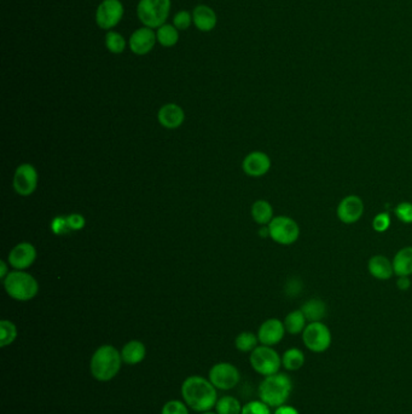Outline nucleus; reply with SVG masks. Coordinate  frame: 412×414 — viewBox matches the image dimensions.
<instances>
[{
    "mask_svg": "<svg viewBox=\"0 0 412 414\" xmlns=\"http://www.w3.org/2000/svg\"><path fill=\"white\" fill-rule=\"evenodd\" d=\"M157 44L156 31L149 27H140L131 34L129 39V47L137 56H145L154 50Z\"/></svg>",
    "mask_w": 412,
    "mask_h": 414,
    "instance_id": "nucleus-13",
    "label": "nucleus"
},
{
    "mask_svg": "<svg viewBox=\"0 0 412 414\" xmlns=\"http://www.w3.org/2000/svg\"><path fill=\"white\" fill-rule=\"evenodd\" d=\"M161 414H189L188 404L179 400H170L164 404Z\"/></svg>",
    "mask_w": 412,
    "mask_h": 414,
    "instance_id": "nucleus-35",
    "label": "nucleus"
},
{
    "mask_svg": "<svg viewBox=\"0 0 412 414\" xmlns=\"http://www.w3.org/2000/svg\"><path fill=\"white\" fill-rule=\"evenodd\" d=\"M202 414H217L214 413V412H211V411H208V412H203Z\"/></svg>",
    "mask_w": 412,
    "mask_h": 414,
    "instance_id": "nucleus-42",
    "label": "nucleus"
},
{
    "mask_svg": "<svg viewBox=\"0 0 412 414\" xmlns=\"http://www.w3.org/2000/svg\"><path fill=\"white\" fill-rule=\"evenodd\" d=\"M273 414H300V412L298 409H295V407H293V406L283 404V406L277 407Z\"/></svg>",
    "mask_w": 412,
    "mask_h": 414,
    "instance_id": "nucleus-39",
    "label": "nucleus"
},
{
    "mask_svg": "<svg viewBox=\"0 0 412 414\" xmlns=\"http://www.w3.org/2000/svg\"><path fill=\"white\" fill-rule=\"evenodd\" d=\"M123 363L121 352L114 345L104 344L93 352L90 361V371L93 378L105 383L113 380L119 374Z\"/></svg>",
    "mask_w": 412,
    "mask_h": 414,
    "instance_id": "nucleus-2",
    "label": "nucleus"
},
{
    "mask_svg": "<svg viewBox=\"0 0 412 414\" xmlns=\"http://www.w3.org/2000/svg\"><path fill=\"white\" fill-rule=\"evenodd\" d=\"M157 119L165 129L175 130L181 127L184 123L185 113L181 106L175 103H167L161 107L157 113Z\"/></svg>",
    "mask_w": 412,
    "mask_h": 414,
    "instance_id": "nucleus-17",
    "label": "nucleus"
},
{
    "mask_svg": "<svg viewBox=\"0 0 412 414\" xmlns=\"http://www.w3.org/2000/svg\"><path fill=\"white\" fill-rule=\"evenodd\" d=\"M258 334H254L252 332H242L240 333L235 339V347L238 352H252L255 348L258 347Z\"/></svg>",
    "mask_w": 412,
    "mask_h": 414,
    "instance_id": "nucleus-29",
    "label": "nucleus"
},
{
    "mask_svg": "<svg viewBox=\"0 0 412 414\" xmlns=\"http://www.w3.org/2000/svg\"><path fill=\"white\" fill-rule=\"evenodd\" d=\"M396 276H411L412 275V246H407L399 249L391 260Z\"/></svg>",
    "mask_w": 412,
    "mask_h": 414,
    "instance_id": "nucleus-21",
    "label": "nucleus"
},
{
    "mask_svg": "<svg viewBox=\"0 0 412 414\" xmlns=\"http://www.w3.org/2000/svg\"><path fill=\"white\" fill-rule=\"evenodd\" d=\"M391 218L388 212L377 213L372 219V229L376 233H386L391 228Z\"/></svg>",
    "mask_w": 412,
    "mask_h": 414,
    "instance_id": "nucleus-34",
    "label": "nucleus"
},
{
    "mask_svg": "<svg viewBox=\"0 0 412 414\" xmlns=\"http://www.w3.org/2000/svg\"><path fill=\"white\" fill-rule=\"evenodd\" d=\"M172 23L179 32L188 31L190 28L191 25H194V22H192V12L188 10L178 11L173 16Z\"/></svg>",
    "mask_w": 412,
    "mask_h": 414,
    "instance_id": "nucleus-31",
    "label": "nucleus"
},
{
    "mask_svg": "<svg viewBox=\"0 0 412 414\" xmlns=\"http://www.w3.org/2000/svg\"><path fill=\"white\" fill-rule=\"evenodd\" d=\"M259 235L261 238H270V232H268V226H263L261 228L259 229Z\"/></svg>",
    "mask_w": 412,
    "mask_h": 414,
    "instance_id": "nucleus-41",
    "label": "nucleus"
},
{
    "mask_svg": "<svg viewBox=\"0 0 412 414\" xmlns=\"http://www.w3.org/2000/svg\"><path fill=\"white\" fill-rule=\"evenodd\" d=\"M285 332L283 321L276 317L268 319L259 327V342L261 343V345L274 347L283 341Z\"/></svg>",
    "mask_w": 412,
    "mask_h": 414,
    "instance_id": "nucleus-14",
    "label": "nucleus"
},
{
    "mask_svg": "<svg viewBox=\"0 0 412 414\" xmlns=\"http://www.w3.org/2000/svg\"><path fill=\"white\" fill-rule=\"evenodd\" d=\"M104 38H105L104 44H105V47L110 53L120 55L126 50L127 42H126L125 36L119 32L114 31V29L113 31H108Z\"/></svg>",
    "mask_w": 412,
    "mask_h": 414,
    "instance_id": "nucleus-27",
    "label": "nucleus"
},
{
    "mask_svg": "<svg viewBox=\"0 0 412 414\" xmlns=\"http://www.w3.org/2000/svg\"><path fill=\"white\" fill-rule=\"evenodd\" d=\"M283 322L285 331L292 336L302 334V332L305 331V328L309 324L301 309L290 311L288 315L285 316Z\"/></svg>",
    "mask_w": 412,
    "mask_h": 414,
    "instance_id": "nucleus-23",
    "label": "nucleus"
},
{
    "mask_svg": "<svg viewBox=\"0 0 412 414\" xmlns=\"http://www.w3.org/2000/svg\"><path fill=\"white\" fill-rule=\"evenodd\" d=\"M181 396L191 409L200 413L214 409L218 402L217 388L201 376H190L183 382Z\"/></svg>",
    "mask_w": 412,
    "mask_h": 414,
    "instance_id": "nucleus-1",
    "label": "nucleus"
},
{
    "mask_svg": "<svg viewBox=\"0 0 412 414\" xmlns=\"http://www.w3.org/2000/svg\"><path fill=\"white\" fill-rule=\"evenodd\" d=\"M51 229L53 234L56 235H63V234H67L70 228L68 226L67 217H56L51 222Z\"/></svg>",
    "mask_w": 412,
    "mask_h": 414,
    "instance_id": "nucleus-36",
    "label": "nucleus"
},
{
    "mask_svg": "<svg viewBox=\"0 0 412 414\" xmlns=\"http://www.w3.org/2000/svg\"><path fill=\"white\" fill-rule=\"evenodd\" d=\"M270 238L282 246H290L300 238L298 222L288 216H276L268 226Z\"/></svg>",
    "mask_w": 412,
    "mask_h": 414,
    "instance_id": "nucleus-7",
    "label": "nucleus"
},
{
    "mask_svg": "<svg viewBox=\"0 0 412 414\" xmlns=\"http://www.w3.org/2000/svg\"><path fill=\"white\" fill-rule=\"evenodd\" d=\"M208 379L219 390H231L237 387L241 374L237 367L230 363H216L209 369Z\"/></svg>",
    "mask_w": 412,
    "mask_h": 414,
    "instance_id": "nucleus-10",
    "label": "nucleus"
},
{
    "mask_svg": "<svg viewBox=\"0 0 412 414\" xmlns=\"http://www.w3.org/2000/svg\"><path fill=\"white\" fill-rule=\"evenodd\" d=\"M157 44L162 47H173L179 42V31L173 23H165L156 29Z\"/></svg>",
    "mask_w": 412,
    "mask_h": 414,
    "instance_id": "nucleus-26",
    "label": "nucleus"
},
{
    "mask_svg": "<svg viewBox=\"0 0 412 414\" xmlns=\"http://www.w3.org/2000/svg\"><path fill=\"white\" fill-rule=\"evenodd\" d=\"M170 6V0H140L137 5V17L143 26L157 29L167 23Z\"/></svg>",
    "mask_w": 412,
    "mask_h": 414,
    "instance_id": "nucleus-5",
    "label": "nucleus"
},
{
    "mask_svg": "<svg viewBox=\"0 0 412 414\" xmlns=\"http://www.w3.org/2000/svg\"><path fill=\"white\" fill-rule=\"evenodd\" d=\"M192 22L197 31L208 33L217 27L218 16L211 6L200 4L192 10Z\"/></svg>",
    "mask_w": 412,
    "mask_h": 414,
    "instance_id": "nucleus-18",
    "label": "nucleus"
},
{
    "mask_svg": "<svg viewBox=\"0 0 412 414\" xmlns=\"http://www.w3.org/2000/svg\"><path fill=\"white\" fill-rule=\"evenodd\" d=\"M68 226L70 230H81L86 224V219L80 213H73L67 217Z\"/></svg>",
    "mask_w": 412,
    "mask_h": 414,
    "instance_id": "nucleus-37",
    "label": "nucleus"
},
{
    "mask_svg": "<svg viewBox=\"0 0 412 414\" xmlns=\"http://www.w3.org/2000/svg\"><path fill=\"white\" fill-rule=\"evenodd\" d=\"M293 391V382L285 373L265 377L259 385V398L271 409H277L288 401Z\"/></svg>",
    "mask_w": 412,
    "mask_h": 414,
    "instance_id": "nucleus-3",
    "label": "nucleus"
},
{
    "mask_svg": "<svg viewBox=\"0 0 412 414\" xmlns=\"http://www.w3.org/2000/svg\"><path fill=\"white\" fill-rule=\"evenodd\" d=\"M125 15L121 0H102L96 10V23L103 31H113Z\"/></svg>",
    "mask_w": 412,
    "mask_h": 414,
    "instance_id": "nucleus-9",
    "label": "nucleus"
},
{
    "mask_svg": "<svg viewBox=\"0 0 412 414\" xmlns=\"http://www.w3.org/2000/svg\"><path fill=\"white\" fill-rule=\"evenodd\" d=\"M396 217L404 224H412V202H402L394 208Z\"/></svg>",
    "mask_w": 412,
    "mask_h": 414,
    "instance_id": "nucleus-32",
    "label": "nucleus"
},
{
    "mask_svg": "<svg viewBox=\"0 0 412 414\" xmlns=\"http://www.w3.org/2000/svg\"><path fill=\"white\" fill-rule=\"evenodd\" d=\"M252 217L254 222L258 223L260 226H268L274 218L272 205L263 199L257 200L253 204Z\"/></svg>",
    "mask_w": 412,
    "mask_h": 414,
    "instance_id": "nucleus-25",
    "label": "nucleus"
},
{
    "mask_svg": "<svg viewBox=\"0 0 412 414\" xmlns=\"http://www.w3.org/2000/svg\"><path fill=\"white\" fill-rule=\"evenodd\" d=\"M17 327L10 320L0 321V347L6 348L15 342L17 338Z\"/></svg>",
    "mask_w": 412,
    "mask_h": 414,
    "instance_id": "nucleus-30",
    "label": "nucleus"
},
{
    "mask_svg": "<svg viewBox=\"0 0 412 414\" xmlns=\"http://www.w3.org/2000/svg\"><path fill=\"white\" fill-rule=\"evenodd\" d=\"M365 211L364 202L361 197L350 194L344 197L336 208V215L344 224H355L361 221Z\"/></svg>",
    "mask_w": 412,
    "mask_h": 414,
    "instance_id": "nucleus-12",
    "label": "nucleus"
},
{
    "mask_svg": "<svg viewBox=\"0 0 412 414\" xmlns=\"http://www.w3.org/2000/svg\"><path fill=\"white\" fill-rule=\"evenodd\" d=\"M9 273H10V271L8 270V265H6L4 260H1V262H0V279H5Z\"/></svg>",
    "mask_w": 412,
    "mask_h": 414,
    "instance_id": "nucleus-40",
    "label": "nucleus"
},
{
    "mask_svg": "<svg viewBox=\"0 0 412 414\" xmlns=\"http://www.w3.org/2000/svg\"><path fill=\"white\" fill-rule=\"evenodd\" d=\"M39 175L31 164H22L16 169L14 175V189L22 197H29L36 192Z\"/></svg>",
    "mask_w": 412,
    "mask_h": 414,
    "instance_id": "nucleus-11",
    "label": "nucleus"
},
{
    "mask_svg": "<svg viewBox=\"0 0 412 414\" xmlns=\"http://www.w3.org/2000/svg\"><path fill=\"white\" fill-rule=\"evenodd\" d=\"M368 270L372 278L381 281L391 279L394 274V268L391 259L383 254H375L368 262Z\"/></svg>",
    "mask_w": 412,
    "mask_h": 414,
    "instance_id": "nucleus-19",
    "label": "nucleus"
},
{
    "mask_svg": "<svg viewBox=\"0 0 412 414\" xmlns=\"http://www.w3.org/2000/svg\"><path fill=\"white\" fill-rule=\"evenodd\" d=\"M36 249L31 243H20L9 254V265L15 270H26L34 265Z\"/></svg>",
    "mask_w": 412,
    "mask_h": 414,
    "instance_id": "nucleus-16",
    "label": "nucleus"
},
{
    "mask_svg": "<svg viewBox=\"0 0 412 414\" xmlns=\"http://www.w3.org/2000/svg\"><path fill=\"white\" fill-rule=\"evenodd\" d=\"M305 363H306V356L299 348H289L288 350H285L282 355V366L290 372L299 371L304 367Z\"/></svg>",
    "mask_w": 412,
    "mask_h": 414,
    "instance_id": "nucleus-24",
    "label": "nucleus"
},
{
    "mask_svg": "<svg viewBox=\"0 0 412 414\" xmlns=\"http://www.w3.org/2000/svg\"><path fill=\"white\" fill-rule=\"evenodd\" d=\"M242 414H271V407L261 400H254L243 406Z\"/></svg>",
    "mask_w": 412,
    "mask_h": 414,
    "instance_id": "nucleus-33",
    "label": "nucleus"
},
{
    "mask_svg": "<svg viewBox=\"0 0 412 414\" xmlns=\"http://www.w3.org/2000/svg\"><path fill=\"white\" fill-rule=\"evenodd\" d=\"M300 309L304 313L305 317L309 322L323 321L328 313V306L324 300L320 298L306 300Z\"/></svg>",
    "mask_w": 412,
    "mask_h": 414,
    "instance_id": "nucleus-22",
    "label": "nucleus"
},
{
    "mask_svg": "<svg viewBox=\"0 0 412 414\" xmlns=\"http://www.w3.org/2000/svg\"><path fill=\"white\" fill-rule=\"evenodd\" d=\"M301 336L305 347L316 354L326 352L333 343L331 331L323 321L309 322Z\"/></svg>",
    "mask_w": 412,
    "mask_h": 414,
    "instance_id": "nucleus-8",
    "label": "nucleus"
},
{
    "mask_svg": "<svg viewBox=\"0 0 412 414\" xmlns=\"http://www.w3.org/2000/svg\"><path fill=\"white\" fill-rule=\"evenodd\" d=\"M3 281L6 293L12 300L27 302L33 300L39 292V284L36 278L23 270L10 271Z\"/></svg>",
    "mask_w": 412,
    "mask_h": 414,
    "instance_id": "nucleus-4",
    "label": "nucleus"
},
{
    "mask_svg": "<svg viewBox=\"0 0 412 414\" xmlns=\"http://www.w3.org/2000/svg\"><path fill=\"white\" fill-rule=\"evenodd\" d=\"M271 165H272V162L266 153L255 150V151L249 153L243 159L242 169L248 176L258 178V177L265 176L270 171Z\"/></svg>",
    "mask_w": 412,
    "mask_h": 414,
    "instance_id": "nucleus-15",
    "label": "nucleus"
},
{
    "mask_svg": "<svg viewBox=\"0 0 412 414\" xmlns=\"http://www.w3.org/2000/svg\"><path fill=\"white\" fill-rule=\"evenodd\" d=\"M253 369L260 376L268 377L279 372L282 366V356L272 347L258 345L249 357Z\"/></svg>",
    "mask_w": 412,
    "mask_h": 414,
    "instance_id": "nucleus-6",
    "label": "nucleus"
},
{
    "mask_svg": "<svg viewBox=\"0 0 412 414\" xmlns=\"http://www.w3.org/2000/svg\"><path fill=\"white\" fill-rule=\"evenodd\" d=\"M397 287L400 291H407L411 287L410 276H399L397 280Z\"/></svg>",
    "mask_w": 412,
    "mask_h": 414,
    "instance_id": "nucleus-38",
    "label": "nucleus"
},
{
    "mask_svg": "<svg viewBox=\"0 0 412 414\" xmlns=\"http://www.w3.org/2000/svg\"><path fill=\"white\" fill-rule=\"evenodd\" d=\"M145 356H146V348L144 343L140 341H129L125 344L121 350L123 361L129 366H136L143 363Z\"/></svg>",
    "mask_w": 412,
    "mask_h": 414,
    "instance_id": "nucleus-20",
    "label": "nucleus"
},
{
    "mask_svg": "<svg viewBox=\"0 0 412 414\" xmlns=\"http://www.w3.org/2000/svg\"><path fill=\"white\" fill-rule=\"evenodd\" d=\"M243 406L236 398L233 396H222L218 400L216 404V413L217 414H242Z\"/></svg>",
    "mask_w": 412,
    "mask_h": 414,
    "instance_id": "nucleus-28",
    "label": "nucleus"
}]
</instances>
